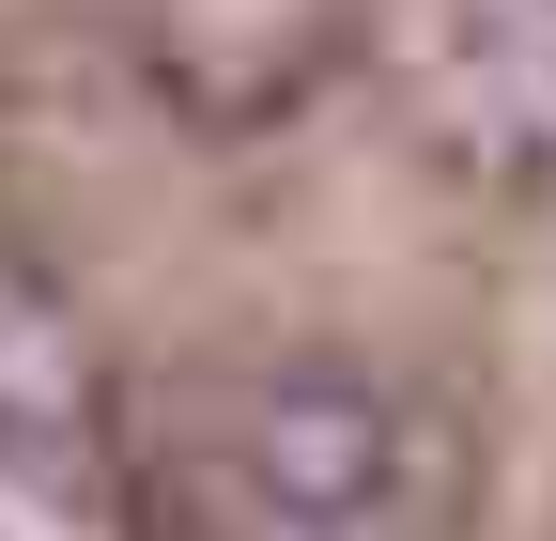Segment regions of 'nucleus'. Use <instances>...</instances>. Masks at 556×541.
Wrapping results in <instances>:
<instances>
[{
    "instance_id": "obj_1",
    "label": "nucleus",
    "mask_w": 556,
    "mask_h": 541,
    "mask_svg": "<svg viewBox=\"0 0 556 541\" xmlns=\"http://www.w3.org/2000/svg\"><path fill=\"white\" fill-rule=\"evenodd\" d=\"M248 495L278 541H387L402 526V402L356 356H294L248 387Z\"/></svg>"
},
{
    "instance_id": "obj_2",
    "label": "nucleus",
    "mask_w": 556,
    "mask_h": 541,
    "mask_svg": "<svg viewBox=\"0 0 556 541\" xmlns=\"http://www.w3.org/2000/svg\"><path fill=\"white\" fill-rule=\"evenodd\" d=\"M464 47L510 78V109L556 140V0H464Z\"/></svg>"
}]
</instances>
